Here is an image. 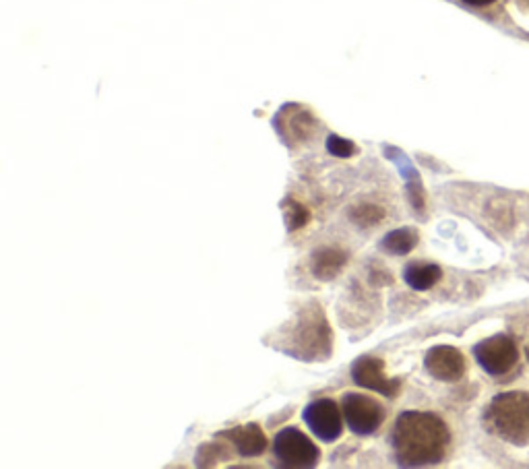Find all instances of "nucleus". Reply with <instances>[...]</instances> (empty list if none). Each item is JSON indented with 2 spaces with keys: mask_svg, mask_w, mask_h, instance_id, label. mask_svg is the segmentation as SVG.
<instances>
[{
  "mask_svg": "<svg viewBox=\"0 0 529 469\" xmlns=\"http://www.w3.org/2000/svg\"><path fill=\"white\" fill-rule=\"evenodd\" d=\"M451 434L447 424L428 412L401 414L391 432L395 459L406 467L441 463L447 455Z\"/></svg>",
  "mask_w": 529,
  "mask_h": 469,
  "instance_id": "f257e3e1",
  "label": "nucleus"
},
{
  "mask_svg": "<svg viewBox=\"0 0 529 469\" xmlns=\"http://www.w3.org/2000/svg\"><path fill=\"white\" fill-rule=\"evenodd\" d=\"M282 348L302 362H325L333 352V333L317 302L302 306L282 329Z\"/></svg>",
  "mask_w": 529,
  "mask_h": 469,
  "instance_id": "f03ea898",
  "label": "nucleus"
},
{
  "mask_svg": "<svg viewBox=\"0 0 529 469\" xmlns=\"http://www.w3.org/2000/svg\"><path fill=\"white\" fill-rule=\"evenodd\" d=\"M486 426L511 445H529V395L511 391L494 397L486 410Z\"/></svg>",
  "mask_w": 529,
  "mask_h": 469,
  "instance_id": "7ed1b4c3",
  "label": "nucleus"
},
{
  "mask_svg": "<svg viewBox=\"0 0 529 469\" xmlns=\"http://www.w3.org/2000/svg\"><path fill=\"white\" fill-rule=\"evenodd\" d=\"M273 455H275L277 465L290 467V469L315 467L321 459L319 447L310 441L302 430L294 426L277 432L275 441H273Z\"/></svg>",
  "mask_w": 529,
  "mask_h": 469,
  "instance_id": "20e7f679",
  "label": "nucleus"
},
{
  "mask_svg": "<svg viewBox=\"0 0 529 469\" xmlns=\"http://www.w3.org/2000/svg\"><path fill=\"white\" fill-rule=\"evenodd\" d=\"M341 412H344L348 428L360 436L377 432L387 416L385 408L377 399L362 393H346L341 397Z\"/></svg>",
  "mask_w": 529,
  "mask_h": 469,
  "instance_id": "39448f33",
  "label": "nucleus"
},
{
  "mask_svg": "<svg viewBox=\"0 0 529 469\" xmlns=\"http://www.w3.org/2000/svg\"><path fill=\"white\" fill-rule=\"evenodd\" d=\"M474 356L478 364L492 374V377H503V374L511 372L517 364L519 352L515 341L507 335H494L490 339H484L482 343L474 348Z\"/></svg>",
  "mask_w": 529,
  "mask_h": 469,
  "instance_id": "423d86ee",
  "label": "nucleus"
},
{
  "mask_svg": "<svg viewBox=\"0 0 529 469\" xmlns=\"http://www.w3.org/2000/svg\"><path fill=\"white\" fill-rule=\"evenodd\" d=\"M341 416H344V412L337 408L333 399H317L304 410V422L323 443H333L339 439L341 430H344Z\"/></svg>",
  "mask_w": 529,
  "mask_h": 469,
  "instance_id": "0eeeda50",
  "label": "nucleus"
},
{
  "mask_svg": "<svg viewBox=\"0 0 529 469\" xmlns=\"http://www.w3.org/2000/svg\"><path fill=\"white\" fill-rule=\"evenodd\" d=\"M352 379L358 387L377 391L385 397H395L399 393L401 383L397 379H389L385 374V364L379 358L362 356L352 366Z\"/></svg>",
  "mask_w": 529,
  "mask_h": 469,
  "instance_id": "6e6552de",
  "label": "nucleus"
},
{
  "mask_svg": "<svg viewBox=\"0 0 529 469\" xmlns=\"http://www.w3.org/2000/svg\"><path fill=\"white\" fill-rule=\"evenodd\" d=\"M424 366L430 372V377L445 383H455L465 374V358L459 350L451 346L432 348L426 354Z\"/></svg>",
  "mask_w": 529,
  "mask_h": 469,
  "instance_id": "1a4fd4ad",
  "label": "nucleus"
},
{
  "mask_svg": "<svg viewBox=\"0 0 529 469\" xmlns=\"http://www.w3.org/2000/svg\"><path fill=\"white\" fill-rule=\"evenodd\" d=\"M315 118L310 112L298 108V106H286L282 112L277 114V127L279 135H282L290 145L302 143L315 131Z\"/></svg>",
  "mask_w": 529,
  "mask_h": 469,
  "instance_id": "9d476101",
  "label": "nucleus"
},
{
  "mask_svg": "<svg viewBox=\"0 0 529 469\" xmlns=\"http://www.w3.org/2000/svg\"><path fill=\"white\" fill-rule=\"evenodd\" d=\"M220 439L228 441L240 457H259L267 449V436L257 424H244L230 428L220 434Z\"/></svg>",
  "mask_w": 529,
  "mask_h": 469,
  "instance_id": "9b49d317",
  "label": "nucleus"
},
{
  "mask_svg": "<svg viewBox=\"0 0 529 469\" xmlns=\"http://www.w3.org/2000/svg\"><path fill=\"white\" fill-rule=\"evenodd\" d=\"M348 265V255L341 248H319L313 255L310 271L321 281L335 279Z\"/></svg>",
  "mask_w": 529,
  "mask_h": 469,
  "instance_id": "f8f14e48",
  "label": "nucleus"
},
{
  "mask_svg": "<svg viewBox=\"0 0 529 469\" xmlns=\"http://www.w3.org/2000/svg\"><path fill=\"white\" fill-rule=\"evenodd\" d=\"M443 277V271L439 265L432 263H410L403 271V279L412 290L424 292L430 290L434 284H439V279Z\"/></svg>",
  "mask_w": 529,
  "mask_h": 469,
  "instance_id": "ddd939ff",
  "label": "nucleus"
},
{
  "mask_svg": "<svg viewBox=\"0 0 529 469\" xmlns=\"http://www.w3.org/2000/svg\"><path fill=\"white\" fill-rule=\"evenodd\" d=\"M416 244H418V232L412 228L393 230L381 242L383 250L389 255H408L410 250L416 248Z\"/></svg>",
  "mask_w": 529,
  "mask_h": 469,
  "instance_id": "4468645a",
  "label": "nucleus"
},
{
  "mask_svg": "<svg viewBox=\"0 0 529 469\" xmlns=\"http://www.w3.org/2000/svg\"><path fill=\"white\" fill-rule=\"evenodd\" d=\"M385 217V211L383 207H377L372 203H364V205H358L350 211V220L360 226V228H370V226H377L381 220Z\"/></svg>",
  "mask_w": 529,
  "mask_h": 469,
  "instance_id": "2eb2a0df",
  "label": "nucleus"
},
{
  "mask_svg": "<svg viewBox=\"0 0 529 469\" xmlns=\"http://www.w3.org/2000/svg\"><path fill=\"white\" fill-rule=\"evenodd\" d=\"M282 209H284V220H286V226H288L290 232L304 228L308 224V220H310L308 209L302 203L294 201V199H286Z\"/></svg>",
  "mask_w": 529,
  "mask_h": 469,
  "instance_id": "dca6fc26",
  "label": "nucleus"
},
{
  "mask_svg": "<svg viewBox=\"0 0 529 469\" xmlns=\"http://www.w3.org/2000/svg\"><path fill=\"white\" fill-rule=\"evenodd\" d=\"M226 457H228L226 443H209L197 453V465L207 467L213 465L217 459H226Z\"/></svg>",
  "mask_w": 529,
  "mask_h": 469,
  "instance_id": "f3484780",
  "label": "nucleus"
},
{
  "mask_svg": "<svg viewBox=\"0 0 529 469\" xmlns=\"http://www.w3.org/2000/svg\"><path fill=\"white\" fill-rule=\"evenodd\" d=\"M327 149H329V153L337 155V158H350V155H354V151H356L352 141H346L337 135H331L327 139Z\"/></svg>",
  "mask_w": 529,
  "mask_h": 469,
  "instance_id": "a211bd4d",
  "label": "nucleus"
},
{
  "mask_svg": "<svg viewBox=\"0 0 529 469\" xmlns=\"http://www.w3.org/2000/svg\"><path fill=\"white\" fill-rule=\"evenodd\" d=\"M370 281L372 284H377V286H385V284H391V275L385 271V269H379V267H372L370 271Z\"/></svg>",
  "mask_w": 529,
  "mask_h": 469,
  "instance_id": "6ab92c4d",
  "label": "nucleus"
},
{
  "mask_svg": "<svg viewBox=\"0 0 529 469\" xmlns=\"http://www.w3.org/2000/svg\"><path fill=\"white\" fill-rule=\"evenodd\" d=\"M463 3L474 5V7H486V5H492V3H496V0H463Z\"/></svg>",
  "mask_w": 529,
  "mask_h": 469,
  "instance_id": "aec40b11",
  "label": "nucleus"
},
{
  "mask_svg": "<svg viewBox=\"0 0 529 469\" xmlns=\"http://www.w3.org/2000/svg\"><path fill=\"white\" fill-rule=\"evenodd\" d=\"M519 5H521L523 9H527V11H529V0H519Z\"/></svg>",
  "mask_w": 529,
  "mask_h": 469,
  "instance_id": "412c9836",
  "label": "nucleus"
}]
</instances>
